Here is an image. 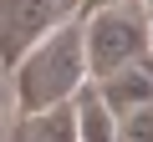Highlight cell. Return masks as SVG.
<instances>
[{"label":"cell","mask_w":153,"mask_h":142,"mask_svg":"<svg viewBox=\"0 0 153 142\" xmlns=\"http://www.w3.org/2000/svg\"><path fill=\"white\" fill-rule=\"evenodd\" d=\"M117 137H123V142H153V102L123 112V117H117Z\"/></svg>","instance_id":"6"},{"label":"cell","mask_w":153,"mask_h":142,"mask_svg":"<svg viewBox=\"0 0 153 142\" xmlns=\"http://www.w3.org/2000/svg\"><path fill=\"white\" fill-rule=\"evenodd\" d=\"M148 10L133 0H107L82 20V51H87V76H112L123 66H138L148 56Z\"/></svg>","instance_id":"2"},{"label":"cell","mask_w":153,"mask_h":142,"mask_svg":"<svg viewBox=\"0 0 153 142\" xmlns=\"http://www.w3.org/2000/svg\"><path fill=\"white\" fill-rule=\"evenodd\" d=\"M148 41H153V5H148Z\"/></svg>","instance_id":"7"},{"label":"cell","mask_w":153,"mask_h":142,"mask_svg":"<svg viewBox=\"0 0 153 142\" xmlns=\"http://www.w3.org/2000/svg\"><path fill=\"white\" fill-rule=\"evenodd\" d=\"M71 5H82V0H0V56L16 61L51 26H61V15Z\"/></svg>","instance_id":"3"},{"label":"cell","mask_w":153,"mask_h":142,"mask_svg":"<svg viewBox=\"0 0 153 142\" xmlns=\"http://www.w3.org/2000/svg\"><path fill=\"white\" fill-rule=\"evenodd\" d=\"M148 76H153V56H148Z\"/></svg>","instance_id":"8"},{"label":"cell","mask_w":153,"mask_h":142,"mask_svg":"<svg viewBox=\"0 0 153 142\" xmlns=\"http://www.w3.org/2000/svg\"><path fill=\"white\" fill-rule=\"evenodd\" d=\"M26 132L21 142H76V122H71V102L46 107V112H26Z\"/></svg>","instance_id":"5"},{"label":"cell","mask_w":153,"mask_h":142,"mask_svg":"<svg viewBox=\"0 0 153 142\" xmlns=\"http://www.w3.org/2000/svg\"><path fill=\"white\" fill-rule=\"evenodd\" d=\"M87 81V51H82V26L76 20H61L51 26L36 46L21 51V66H16V97H21V112H46V107H61L76 97V86Z\"/></svg>","instance_id":"1"},{"label":"cell","mask_w":153,"mask_h":142,"mask_svg":"<svg viewBox=\"0 0 153 142\" xmlns=\"http://www.w3.org/2000/svg\"><path fill=\"white\" fill-rule=\"evenodd\" d=\"M71 122H76V142H117V117L102 102V91L87 86V81L71 97Z\"/></svg>","instance_id":"4"}]
</instances>
